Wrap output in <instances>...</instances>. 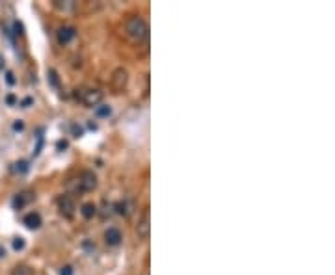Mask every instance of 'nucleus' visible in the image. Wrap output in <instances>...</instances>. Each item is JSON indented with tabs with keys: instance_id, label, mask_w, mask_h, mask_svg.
<instances>
[{
	"instance_id": "obj_20",
	"label": "nucleus",
	"mask_w": 335,
	"mask_h": 275,
	"mask_svg": "<svg viewBox=\"0 0 335 275\" xmlns=\"http://www.w3.org/2000/svg\"><path fill=\"white\" fill-rule=\"evenodd\" d=\"M6 80H8V84H15V78H13V73H8V74H6Z\"/></svg>"
},
{
	"instance_id": "obj_14",
	"label": "nucleus",
	"mask_w": 335,
	"mask_h": 275,
	"mask_svg": "<svg viewBox=\"0 0 335 275\" xmlns=\"http://www.w3.org/2000/svg\"><path fill=\"white\" fill-rule=\"evenodd\" d=\"M11 275H34V272H32V268L24 266V264H19V266L13 268Z\"/></svg>"
},
{
	"instance_id": "obj_16",
	"label": "nucleus",
	"mask_w": 335,
	"mask_h": 275,
	"mask_svg": "<svg viewBox=\"0 0 335 275\" xmlns=\"http://www.w3.org/2000/svg\"><path fill=\"white\" fill-rule=\"evenodd\" d=\"M13 249H15V251L24 249V238H13Z\"/></svg>"
},
{
	"instance_id": "obj_10",
	"label": "nucleus",
	"mask_w": 335,
	"mask_h": 275,
	"mask_svg": "<svg viewBox=\"0 0 335 275\" xmlns=\"http://www.w3.org/2000/svg\"><path fill=\"white\" fill-rule=\"evenodd\" d=\"M116 208H118V212H120L121 216H130L132 210H134V203H132V199H125V201L118 203Z\"/></svg>"
},
{
	"instance_id": "obj_22",
	"label": "nucleus",
	"mask_w": 335,
	"mask_h": 275,
	"mask_svg": "<svg viewBox=\"0 0 335 275\" xmlns=\"http://www.w3.org/2000/svg\"><path fill=\"white\" fill-rule=\"evenodd\" d=\"M23 127H24V125H23L21 121H19V123H15V125H13V129H15V130H23Z\"/></svg>"
},
{
	"instance_id": "obj_13",
	"label": "nucleus",
	"mask_w": 335,
	"mask_h": 275,
	"mask_svg": "<svg viewBox=\"0 0 335 275\" xmlns=\"http://www.w3.org/2000/svg\"><path fill=\"white\" fill-rule=\"evenodd\" d=\"M52 6L56 9H60V11H71V9H74V2H71V0H54Z\"/></svg>"
},
{
	"instance_id": "obj_18",
	"label": "nucleus",
	"mask_w": 335,
	"mask_h": 275,
	"mask_svg": "<svg viewBox=\"0 0 335 275\" xmlns=\"http://www.w3.org/2000/svg\"><path fill=\"white\" fill-rule=\"evenodd\" d=\"M60 275H73V268L71 266H64L60 270Z\"/></svg>"
},
{
	"instance_id": "obj_9",
	"label": "nucleus",
	"mask_w": 335,
	"mask_h": 275,
	"mask_svg": "<svg viewBox=\"0 0 335 275\" xmlns=\"http://www.w3.org/2000/svg\"><path fill=\"white\" fill-rule=\"evenodd\" d=\"M24 225H26L28 229H37V227H41V216L37 214V212H30L24 216Z\"/></svg>"
},
{
	"instance_id": "obj_21",
	"label": "nucleus",
	"mask_w": 335,
	"mask_h": 275,
	"mask_svg": "<svg viewBox=\"0 0 335 275\" xmlns=\"http://www.w3.org/2000/svg\"><path fill=\"white\" fill-rule=\"evenodd\" d=\"M6 102H8V104H13V102H15V97H13V95H8V97H6Z\"/></svg>"
},
{
	"instance_id": "obj_1",
	"label": "nucleus",
	"mask_w": 335,
	"mask_h": 275,
	"mask_svg": "<svg viewBox=\"0 0 335 275\" xmlns=\"http://www.w3.org/2000/svg\"><path fill=\"white\" fill-rule=\"evenodd\" d=\"M125 36L129 37L134 43H142L145 41L149 36V26L145 23V19L140 15H132L125 21Z\"/></svg>"
},
{
	"instance_id": "obj_5",
	"label": "nucleus",
	"mask_w": 335,
	"mask_h": 275,
	"mask_svg": "<svg viewBox=\"0 0 335 275\" xmlns=\"http://www.w3.org/2000/svg\"><path fill=\"white\" fill-rule=\"evenodd\" d=\"M149 234H151V214H149V208H145L136 223V236L140 240H147Z\"/></svg>"
},
{
	"instance_id": "obj_12",
	"label": "nucleus",
	"mask_w": 335,
	"mask_h": 275,
	"mask_svg": "<svg viewBox=\"0 0 335 275\" xmlns=\"http://www.w3.org/2000/svg\"><path fill=\"white\" fill-rule=\"evenodd\" d=\"M80 212H82V216L86 218V220H92L93 216L97 214V206H95L93 203H84L82 210H80Z\"/></svg>"
},
{
	"instance_id": "obj_7",
	"label": "nucleus",
	"mask_w": 335,
	"mask_h": 275,
	"mask_svg": "<svg viewBox=\"0 0 335 275\" xmlns=\"http://www.w3.org/2000/svg\"><path fill=\"white\" fill-rule=\"evenodd\" d=\"M74 36H76V30L73 26H62L58 28V32H56V39H58L60 45H69L74 39Z\"/></svg>"
},
{
	"instance_id": "obj_8",
	"label": "nucleus",
	"mask_w": 335,
	"mask_h": 275,
	"mask_svg": "<svg viewBox=\"0 0 335 275\" xmlns=\"http://www.w3.org/2000/svg\"><path fill=\"white\" fill-rule=\"evenodd\" d=\"M123 236H121V230L116 229V227H110V229L104 232V242L108 246H120Z\"/></svg>"
},
{
	"instance_id": "obj_2",
	"label": "nucleus",
	"mask_w": 335,
	"mask_h": 275,
	"mask_svg": "<svg viewBox=\"0 0 335 275\" xmlns=\"http://www.w3.org/2000/svg\"><path fill=\"white\" fill-rule=\"evenodd\" d=\"M127 84H129V73L125 67H118L114 69V73L110 76V88L114 93H121L127 90Z\"/></svg>"
},
{
	"instance_id": "obj_4",
	"label": "nucleus",
	"mask_w": 335,
	"mask_h": 275,
	"mask_svg": "<svg viewBox=\"0 0 335 275\" xmlns=\"http://www.w3.org/2000/svg\"><path fill=\"white\" fill-rule=\"evenodd\" d=\"M80 95H76L80 101H82V104H86V106H90V108H97L99 104H101L102 101V92L101 90H97V88H92V90H80Z\"/></svg>"
},
{
	"instance_id": "obj_11",
	"label": "nucleus",
	"mask_w": 335,
	"mask_h": 275,
	"mask_svg": "<svg viewBox=\"0 0 335 275\" xmlns=\"http://www.w3.org/2000/svg\"><path fill=\"white\" fill-rule=\"evenodd\" d=\"M32 201V193H19L17 197H15V201H13V205H15V208H23V206H26L28 203Z\"/></svg>"
},
{
	"instance_id": "obj_15",
	"label": "nucleus",
	"mask_w": 335,
	"mask_h": 275,
	"mask_svg": "<svg viewBox=\"0 0 335 275\" xmlns=\"http://www.w3.org/2000/svg\"><path fill=\"white\" fill-rule=\"evenodd\" d=\"M95 114H97V117H108L112 114L110 106H106V104H101V106H97L95 108Z\"/></svg>"
},
{
	"instance_id": "obj_23",
	"label": "nucleus",
	"mask_w": 335,
	"mask_h": 275,
	"mask_svg": "<svg viewBox=\"0 0 335 275\" xmlns=\"http://www.w3.org/2000/svg\"><path fill=\"white\" fill-rule=\"evenodd\" d=\"M2 257H6V249L0 246V258H2Z\"/></svg>"
},
{
	"instance_id": "obj_6",
	"label": "nucleus",
	"mask_w": 335,
	"mask_h": 275,
	"mask_svg": "<svg viewBox=\"0 0 335 275\" xmlns=\"http://www.w3.org/2000/svg\"><path fill=\"white\" fill-rule=\"evenodd\" d=\"M58 208H60V214L64 216V218H73L74 216V201L69 197V195H62L60 199H58Z\"/></svg>"
},
{
	"instance_id": "obj_3",
	"label": "nucleus",
	"mask_w": 335,
	"mask_h": 275,
	"mask_svg": "<svg viewBox=\"0 0 335 275\" xmlns=\"http://www.w3.org/2000/svg\"><path fill=\"white\" fill-rule=\"evenodd\" d=\"M76 188L78 192H93L97 188V175L90 169H84L76 179Z\"/></svg>"
},
{
	"instance_id": "obj_19",
	"label": "nucleus",
	"mask_w": 335,
	"mask_h": 275,
	"mask_svg": "<svg viewBox=\"0 0 335 275\" xmlns=\"http://www.w3.org/2000/svg\"><path fill=\"white\" fill-rule=\"evenodd\" d=\"M15 165H19L17 171H26V162H19V164H15Z\"/></svg>"
},
{
	"instance_id": "obj_17",
	"label": "nucleus",
	"mask_w": 335,
	"mask_h": 275,
	"mask_svg": "<svg viewBox=\"0 0 335 275\" xmlns=\"http://www.w3.org/2000/svg\"><path fill=\"white\" fill-rule=\"evenodd\" d=\"M48 76H50V82L54 84L56 88H58V76H56V71L54 69H50V71H48Z\"/></svg>"
}]
</instances>
